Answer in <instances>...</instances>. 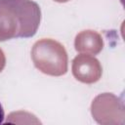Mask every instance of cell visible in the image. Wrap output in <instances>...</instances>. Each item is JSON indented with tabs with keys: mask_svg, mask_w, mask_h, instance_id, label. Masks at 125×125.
<instances>
[{
	"mask_svg": "<svg viewBox=\"0 0 125 125\" xmlns=\"http://www.w3.org/2000/svg\"><path fill=\"white\" fill-rule=\"evenodd\" d=\"M41 11L32 0H0V41L35 35Z\"/></svg>",
	"mask_w": 125,
	"mask_h": 125,
	"instance_id": "1",
	"label": "cell"
},
{
	"mask_svg": "<svg viewBox=\"0 0 125 125\" xmlns=\"http://www.w3.org/2000/svg\"><path fill=\"white\" fill-rule=\"evenodd\" d=\"M31 59L41 72L51 76H61L67 71V53L58 41L43 38L34 43Z\"/></svg>",
	"mask_w": 125,
	"mask_h": 125,
	"instance_id": "2",
	"label": "cell"
},
{
	"mask_svg": "<svg viewBox=\"0 0 125 125\" xmlns=\"http://www.w3.org/2000/svg\"><path fill=\"white\" fill-rule=\"evenodd\" d=\"M72 74L80 82L95 83L102 76V66L96 58L81 53L72 61Z\"/></svg>",
	"mask_w": 125,
	"mask_h": 125,
	"instance_id": "3",
	"label": "cell"
},
{
	"mask_svg": "<svg viewBox=\"0 0 125 125\" xmlns=\"http://www.w3.org/2000/svg\"><path fill=\"white\" fill-rule=\"evenodd\" d=\"M74 46L79 53L96 55L102 51L104 43L101 35L96 31L84 30L76 35Z\"/></svg>",
	"mask_w": 125,
	"mask_h": 125,
	"instance_id": "4",
	"label": "cell"
},
{
	"mask_svg": "<svg viewBox=\"0 0 125 125\" xmlns=\"http://www.w3.org/2000/svg\"><path fill=\"white\" fill-rule=\"evenodd\" d=\"M4 65H5V56L2 52V50L0 49V72L2 71Z\"/></svg>",
	"mask_w": 125,
	"mask_h": 125,
	"instance_id": "5",
	"label": "cell"
},
{
	"mask_svg": "<svg viewBox=\"0 0 125 125\" xmlns=\"http://www.w3.org/2000/svg\"><path fill=\"white\" fill-rule=\"evenodd\" d=\"M4 109L2 107V104H0V124H2L4 122Z\"/></svg>",
	"mask_w": 125,
	"mask_h": 125,
	"instance_id": "6",
	"label": "cell"
},
{
	"mask_svg": "<svg viewBox=\"0 0 125 125\" xmlns=\"http://www.w3.org/2000/svg\"><path fill=\"white\" fill-rule=\"evenodd\" d=\"M54 1H57V2H66L68 0H54Z\"/></svg>",
	"mask_w": 125,
	"mask_h": 125,
	"instance_id": "7",
	"label": "cell"
}]
</instances>
